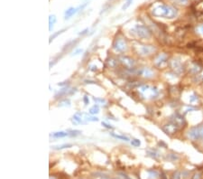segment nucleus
Wrapping results in <instances>:
<instances>
[{"instance_id":"72a5a7b5","label":"nucleus","mask_w":203,"mask_h":179,"mask_svg":"<svg viewBox=\"0 0 203 179\" xmlns=\"http://www.w3.org/2000/svg\"><path fill=\"white\" fill-rule=\"evenodd\" d=\"M93 100H94L95 101H97V102H101V103L105 102V101H104V100H102V99H97V98H93Z\"/></svg>"},{"instance_id":"4468645a","label":"nucleus","mask_w":203,"mask_h":179,"mask_svg":"<svg viewBox=\"0 0 203 179\" xmlns=\"http://www.w3.org/2000/svg\"><path fill=\"white\" fill-rule=\"evenodd\" d=\"M51 136H52L55 138H65L67 136H69V133H68V132H64V131H59V132H54Z\"/></svg>"},{"instance_id":"473e14b6","label":"nucleus","mask_w":203,"mask_h":179,"mask_svg":"<svg viewBox=\"0 0 203 179\" xmlns=\"http://www.w3.org/2000/svg\"><path fill=\"white\" fill-rule=\"evenodd\" d=\"M199 130H200V139L203 140V125L199 127Z\"/></svg>"},{"instance_id":"aec40b11","label":"nucleus","mask_w":203,"mask_h":179,"mask_svg":"<svg viewBox=\"0 0 203 179\" xmlns=\"http://www.w3.org/2000/svg\"><path fill=\"white\" fill-rule=\"evenodd\" d=\"M133 1H134V0H125L124 6L122 7V10H126L131 6V4L133 3Z\"/></svg>"},{"instance_id":"b1692460","label":"nucleus","mask_w":203,"mask_h":179,"mask_svg":"<svg viewBox=\"0 0 203 179\" xmlns=\"http://www.w3.org/2000/svg\"><path fill=\"white\" fill-rule=\"evenodd\" d=\"M131 144H132V146H139L141 145V142H140L139 139L134 138V139H133V140L131 141Z\"/></svg>"},{"instance_id":"bb28decb","label":"nucleus","mask_w":203,"mask_h":179,"mask_svg":"<svg viewBox=\"0 0 203 179\" xmlns=\"http://www.w3.org/2000/svg\"><path fill=\"white\" fill-rule=\"evenodd\" d=\"M196 31H197L199 35L203 36V24H201V25L198 26V27H197V29H196Z\"/></svg>"},{"instance_id":"5701e85b","label":"nucleus","mask_w":203,"mask_h":179,"mask_svg":"<svg viewBox=\"0 0 203 179\" xmlns=\"http://www.w3.org/2000/svg\"><path fill=\"white\" fill-rule=\"evenodd\" d=\"M68 133H69V136L76 137V136L80 135L81 133V131H80V130H68Z\"/></svg>"},{"instance_id":"9b49d317","label":"nucleus","mask_w":203,"mask_h":179,"mask_svg":"<svg viewBox=\"0 0 203 179\" xmlns=\"http://www.w3.org/2000/svg\"><path fill=\"white\" fill-rule=\"evenodd\" d=\"M167 60L168 56L165 53H161L155 59V65L158 67H162L167 64Z\"/></svg>"},{"instance_id":"a211bd4d","label":"nucleus","mask_w":203,"mask_h":179,"mask_svg":"<svg viewBox=\"0 0 203 179\" xmlns=\"http://www.w3.org/2000/svg\"><path fill=\"white\" fill-rule=\"evenodd\" d=\"M72 144H63V145H59V146H53V149H63V148H68V147H72Z\"/></svg>"},{"instance_id":"f03ea898","label":"nucleus","mask_w":203,"mask_h":179,"mask_svg":"<svg viewBox=\"0 0 203 179\" xmlns=\"http://www.w3.org/2000/svg\"><path fill=\"white\" fill-rule=\"evenodd\" d=\"M138 91L141 96L145 99H154L159 94L158 89L150 85H143L138 89Z\"/></svg>"},{"instance_id":"7ed1b4c3","label":"nucleus","mask_w":203,"mask_h":179,"mask_svg":"<svg viewBox=\"0 0 203 179\" xmlns=\"http://www.w3.org/2000/svg\"><path fill=\"white\" fill-rule=\"evenodd\" d=\"M132 33L138 38L141 39H149L151 37V31L150 30L142 24H137L132 30Z\"/></svg>"},{"instance_id":"2eb2a0df","label":"nucleus","mask_w":203,"mask_h":179,"mask_svg":"<svg viewBox=\"0 0 203 179\" xmlns=\"http://www.w3.org/2000/svg\"><path fill=\"white\" fill-rule=\"evenodd\" d=\"M56 23V16L54 15L49 16V30L52 31V29L53 28V24Z\"/></svg>"},{"instance_id":"f257e3e1","label":"nucleus","mask_w":203,"mask_h":179,"mask_svg":"<svg viewBox=\"0 0 203 179\" xmlns=\"http://www.w3.org/2000/svg\"><path fill=\"white\" fill-rule=\"evenodd\" d=\"M152 14L155 17H162L167 19H173L175 18L178 15L177 9L167 5H161L157 6L153 8Z\"/></svg>"},{"instance_id":"f3484780","label":"nucleus","mask_w":203,"mask_h":179,"mask_svg":"<svg viewBox=\"0 0 203 179\" xmlns=\"http://www.w3.org/2000/svg\"><path fill=\"white\" fill-rule=\"evenodd\" d=\"M111 136L115 138H117V139H120V140H124V141H129V138L125 136H122V135H117L115 133H110Z\"/></svg>"},{"instance_id":"4be33fe9","label":"nucleus","mask_w":203,"mask_h":179,"mask_svg":"<svg viewBox=\"0 0 203 179\" xmlns=\"http://www.w3.org/2000/svg\"><path fill=\"white\" fill-rule=\"evenodd\" d=\"M59 106L60 107H66V106H68V107H70L71 106V101H69V100H64L63 101H61L60 103H59Z\"/></svg>"},{"instance_id":"6ab92c4d","label":"nucleus","mask_w":203,"mask_h":179,"mask_svg":"<svg viewBox=\"0 0 203 179\" xmlns=\"http://www.w3.org/2000/svg\"><path fill=\"white\" fill-rule=\"evenodd\" d=\"M190 70H191V72H192L193 73H199V72H200L201 68H200L199 65H197V64H193L192 67L190 68Z\"/></svg>"},{"instance_id":"393cba45","label":"nucleus","mask_w":203,"mask_h":179,"mask_svg":"<svg viewBox=\"0 0 203 179\" xmlns=\"http://www.w3.org/2000/svg\"><path fill=\"white\" fill-rule=\"evenodd\" d=\"M173 1L179 5H187L188 3V0H173Z\"/></svg>"},{"instance_id":"ddd939ff","label":"nucleus","mask_w":203,"mask_h":179,"mask_svg":"<svg viewBox=\"0 0 203 179\" xmlns=\"http://www.w3.org/2000/svg\"><path fill=\"white\" fill-rule=\"evenodd\" d=\"M81 8V7H78V8H74V7H70L69 9H67L65 11V19H69L71 18L72 16H74V14H76L78 12V10Z\"/></svg>"},{"instance_id":"20e7f679","label":"nucleus","mask_w":203,"mask_h":179,"mask_svg":"<svg viewBox=\"0 0 203 179\" xmlns=\"http://www.w3.org/2000/svg\"><path fill=\"white\" fill-rule=\"evenodd\" d=\"M156 51L155 47L152 46V45H140L137 48V53L140 55L143 56H148L151 55L152 53H154Z\"/></svg>"},{"instance_id":"dca6fc26","label":"nucleus","mask_w":203,"mask_h":179,"mask_svg":"<svg viewBox=\"0 0 203 179\" xmlns=\"http://www.w3.org/2000/svg\"><path fill=\"white\" fill-rule=\"evenodd\" d=\"M89 114L90 115H95V114H97L99 112V107L97 105H94L93 107H91L89 109Z\"/></svg>"},{"instance_id":"c85d7f7f","label":"nucleus","mask_w":203,"mask_h":179,"mask_svg":"<svg viewBox=\"0 0 203 179\" xmlns=\"http://www.w3.org/2000/svg\"><path fill=\"white\" fill-rule=\"evenodd\" d=\"M82 52H83V50H82V49H77V50H75V51L73 52L72 55H78V54L81 53Z\"/></svg>"},{"instance_id":"cd10ccee","label":"nucleus","mask_w":203,"mask_h":179,"mask_svg":"<svg viewBox=\"0 0 203 179\" xmlns=\"http://www.w3.org/2000/svg\"><path fill=\"white\" fill-rule=\"evenodd\" d=\"M63 31H64V30H61V31H59L58 33H56V34H54L53 36H52L50 37V42H52V40H53V39H54V38H55L56 36H59L60 34H61V33H62Z\"/></svg>"},{"instance_id":"a878e982","label":"nucleus","mask_w":203,"mask_h":179,"mask_svg":"<svg viewBox=\"0 0 203 179\" xmlns=\"http://www.w3.org/2000/svg\"><path fill=\"white\" fill-rule=\"evenodd\" d=\"M198 101V96L197 95H195V94H192V95H190V102H195V101Z\"/></svg>"},{"instance_id":"6e6552de","label":"nucleus","mask_w":203,"mask_h":179,"mask_svg":"<svg viewBox=\"0 0 203 179\" xmlns=\"http://www.w3.org/2000/svg\"><path fill=\"white\" fill-rule=\"evenodd\" d=\"M188 137L190 139L195 141L200 139V130L199 127H192L189 131H188Z\"/></svg>"},{"instance_id":"9d476101","label":"nucleus","mask_w":203,"mask_h":179,"mask_svg":"<svg viewBox=\"0 0 203 179\" xmlns=\"http://www.w3.org/2000/svg\"><path fill=\"white\" fill-rule=\"evenodd\" d=\"M119 60H120V62L125 65V67H126L127 69H134L135 63L132 58L127 57V56H122Z\"/></svg>"},{"instance_id":"0eeeda50","label":"nucleus","mask_w":203,"mask_h":179,"mask_svg":"<svg viewBox=\"0 0 203 179\" xmlns=\"http://www.w3.org/2000/svg\"><path fill=\"white\" fill-rule=\"evenodd\" d=\"M171 122L174 123L178 127H183L186 123L183 116H182L181 114H178V113H175L171 117Z\"/></svg>"},{"instance_id":"1a4fd4ad","label":"nucleus","mask_w":203,"mask_h":179,"mask_svg":"<svg viewBox=\"0 0 203 179\" xmlns=\"http://www.w3.org/2000/svg\"><path fill=\"white\" fill-rule=\"evenodd\" d=\"M178 126H176L174 123L173 122H170L168 124H165L163 127H162V130L166 133V134H169V135H173L174 133L177 132L178 130Z\"/></svg>"},{"instance_id":"2f4dec72","label":"nucleus","mask_w":203,"mask_h":179,"mask_svg":"<svg viewBox=\"0 0 203 179\" xmlns=\"http://www.w3.org/2000/svg\"><path fill=\"white\" fill-rule=\"evenodd\" d=\"M181 174H180V172H176L174 175H173V179H181Z\"/></svg>"},{"instance_id":"f8f14e48","label":"nucleus","mask_w":203,"mask_h":179,"mask_svg":"<svg viewBox=\"0 0 203 179\" xmlns=\"http://www.w3.org/2000/svg\"><path fill=\"white\" fill-rule=\"evenodd\" d=\"M138 73L145 78H152L154 76V72L149 68H143L138 72Z\"/></svg>"},{"instance_id":"412c9836","label":"nucleus","mask_w":203,"mask_h":179,"mask_svg":"<svg viewBox=\"0 0 203 179\" xmlns=\"http://www.w3.org/2000/svg\"><path fill=\"white\" fill-rule=\"evenodd\" d=\"M108 64H109V65L111 68H115L117 66V62L116 61V60H114V59H109V61H108Z\"/></svg>"},{"instance_id":"423d86ee","label":"nucleus","mask_w":203,"mask_h":179,"mask_svg":"<svg viewBox=\"0 0 203 179\" xmlns=\"http://www.w3.org/2000/svg\"><path fill=\"white\" fill-rule=\"evenodd\" d=\"M170 65H171V68L174 71V72L178 74H181L183 72V70H184L183 65L178 59H173L170 63Z\"/></svg>"},{"instance_id":"c756f323","label":"nucleus","mask_w":203,"mask_h":179,"mask_svg":"<svg viewBox=\"0 0 203 179\" xmlns=\"http://www.w3.org/2000/svg\"><path fill=\"white\" fill-rule=\"evenodd\" d=\"M102 126H103V127H105L106 129H113V127H112L111 125L107 124L106 122H102Z\"/></svg>"},{"instance_id":"7c9ffc66","label":"nucleus","mask_w":203,"mask_h":179,"mask_svg":"<svg viewBox=\"0 0 203 179\" xmlns=\"http://www.w3.org/2000/svg\"><path fill=\"white\" fill-rule=\"evenodd\" d=\"M83 101H84V103H85L86 105H88V104L89 103V97H88L87 95H85V96L83 97Z\"/></svg>"},{"instance_id":"39448f33","label":"nucleus","mask_w":203,"mask_h":179,"mask_svg":"<svg viewBox=\"0 0 203 179\" xmlns=\"http://www.w3.org/2000/svg\"><path fill=\"white\" fill-rule=\"evenodd\" d=\"M113 47L114 49L118 52V53H124L125 51H126L127 49V44H126V42L122 39V38H117L116 39V41L114 42V44H113Z\"/></svg>"}]
</instances>
